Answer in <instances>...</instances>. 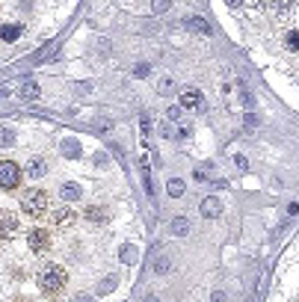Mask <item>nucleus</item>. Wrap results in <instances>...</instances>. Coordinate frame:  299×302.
Returning a JSON list of instances; mask_svg holds the SVG:
<instances>
[{"label": "nucleus", "instance_id": "29", "mask_svg": "<svg viewBox=\"0 0 299 302\" xmlns=\"http://www.w3.org/2000/svg\"><path fill=\"white\" fill-rule=\"evenodd\" d=\"M71 302H98L95 296H86V293H77V296H71Z\"/></svg>", "mask_w": 299, "mask_h": 302}, {"label": "nucleus", "instance_id": "19", "mask_svg": "<svg viewBox=\"0 0 299 302\" xmlns=\"http://www.w3.org/2000/svg\"><path fill=\"white\" fill-rule=\"evenodd\" d=\"M172 89H175V80H172V77H160V83H157V92H160V95H169Z\"/></svg>", "mask_w": 299, "mask_h": 302}, {"label": "nucleus", "instance_id": "2", "mask_svg": "<svg viewBox=\"0 0 299 302\" xmlns=\"http://www.w3.org/2000/svg\"><path fill=\"white\" fill-rule=\"evenodd\" d=\"M48 193L45 190H39V187H33V190H24V196H21V208H24V213L27 216H42V213H48Z\"/></svg>", "mask_w": 299, "mask_h": 302}, {"label": "nucleus", "instance_id": "18", "mask_svg": "<svg viewBox=\"0 0 299 302\" xmlns=\"http://www.w3.org/2000/svg\"><path fill=\"white\" fill-rule=\"evenodd\" d=\"M166 190H169V196H175V199H178V196H184L187 187H184V181H181V178H172V181L166 184Z\"/></svg>", "mask_w": 299, "mask_h": 302}, {"label": "nucleus", "instance_id": "7", "mask_svg": "<svg viewBox=\"0 0 299 302\" xmlns=\"http://www.w3.org/2000/svg\"><path fill=\"white\" fill-rule=\"evenodd\" d=\"M18 228H21L18 216H15V213H9V210H0V240L15 237V234H18Z\"/></svg>", "mask_w": 299, "mask_h": 302}, {"label": "nucleus", "instance_id": "13", "mask_svg": "<svg viewBox=\"0 0 299 302\" xmlns=\"http://www.w3.org/2000/svg\"><path fill=\"white\" fill-rule=\"evenodd\" d=\"M172 234H175V237L190 234V219H187V216H175V219H172Z\"/></svg>", "mask_w": 299, "mask_h": 302}, {"label": "nucleus", "instance_id": "22", "mask_svg": "<svg viewBox=\"0 0 299 302\" xmlns=\"http://www.w3.org/2000/svg\"><path fill=\"white\" fill-rule=\"evenodd\" d=\"M160 136H163V139H175V136H178V131H175L172 125H166V122H163V125H160Z\"/></svg>", "mask_w": 299, "mask_h": 302}, {"label": "nucleus", "instance_id": "30", "mask_svg": "<svg viewBox=\"0 0 299 302\" xmlns=\"http://www.w3.org/2000/svg\"><path fill=\"white\" fill-rule=\"evenodd\" d=\"M139 125H142V133L151 131V119H148V116H142V122H139Z\"/></svg>", "mask_w": 299, "mask_h": 302}, {"label": "nucleus", "instance_id": "12", "mask_svg": "<svg viewBox=\"0 0 299 302\" xmlns=\"http://www.w3.org/2000/svg\"><path fill=\"white\" fill-rule=\"evenodd\" d=\"M39 95H42L39 83H36V80H24V86H21V98H24V101H36Z\"/></svg>", "mask_w": 299, "mask_h": 302}, {"label": "nucleus", "instance_id": "3", "mask_svg": "<svg viewBox=\"0 0 299 302\" xmlns=\"http://www.w3.org/2000/svg\"><path fill=\"white\" fill-rule=\"evenodd\" d=\"M21 166L12 160H0V190H18L21 184Z\"/></svg>", "mask_w": 299, "mask_h": 302}, {"label": "nucleus", "instance_id": "31", "mask_svg": "<svg viewBox=\"0 0 299 302\" xmlns=\"http://www.w3.org/2000/svg\"><path fill=\"white\" fill-rule=\"evenodd\" d=\"M255 125H258V119H255V116H252V113H249V116H246V128H249V131H252V128H255Z\"/></svg>", "mask_w": 299, "mask_h": 302}, {"label": "nucleus", "instance_id": "26", "mask_svg": "<svg viewBox=\"0 0 299 302\" xmlns=\"http://www.w3.org/2000/svg\"><path fill=\"white\" fill-rule=\"evenodd\" d=\"M172 6V0H154V12H166Z\"/></svg>", "mask_w": 299, "mask_h": 302}, {"label": "nucleus", "instance_id": "24", "mask_svg": "<svg viewBox=\"0 0 299 302\" xmlns=\"http://www.w3.org/2000/svg\"><path fill=\"white\" fill-rule=\"evenodd\" d=\"M287 48H290V51H299V33H296V30L287 33Z\"/></svg>", "mask_w": 299, "mask_h": 302}, {"label": "nucleus", "instance_id": "32", "mask_svg": "<svg viewBox=\"0 0 299 302\" xmlns=\"http://www.w3.org/2000/svg\"><path fill=\"white\" fill-rule=\"evenodd\" d=\"M234 166H240V169H246V157H240V154H237V157H234Z\"/></svg>", "mask_w": 299, "mask_h": 302}, {"label": "nucleus", "instance_id": "33", "mask_svg": "<svg viewBox=\"0 0 299 302\" xmlns=\"http://www.w3.org/2000/svg\"><path fill=\"white\" fill-rule=\"evenodd\" d=\"M249 6H252V9H261V6H264V0H249Z\"/></svg>", "mask_w": 299, "mask_h": 302}, {"label": "nucleus", "instance_id": "14", "mask_svg": "<svg viewBox=\"0 0 299 302\" xmlns=\"http://www.w3.org/2000/svg\"><path fill=\"white\" fill-rule=\"evenodd\" d=\"M62 154L71 157V160H77V157L83 154V151H80V142H77V139H65V142H62Z\"/></svg>", "mask_w": 299, "mask_h": 302}, {"label": "nucleus", "instance_id": "11", "mask_svg": "<svg viewBox=\"0 0 299 302\" xmlns=\"http://www.w3.org/2000/svg\"><path fill=\"white\" fill-rule=\"evenodd\" d=\"M59 196L71 205L74 199H80V184H74V181H65L62 187H59Z\"/></svg>", "mask_w": 299, "mask_h": 302}, {"label": "nucleus", "instance_id": "35", "mask_svg": "<svg viewBox=\"0 0 299 302\" xmlns=\"http://www.w3.org/2000/svg\"><path fill=\"white\" fill-rule=\"evenodd\" d=\"M225 3H228V6H231V9H237V6H240V3H243V0H225Z\"/></svg>", "mask_w": 299, "mask_h": 302}, {"label": "nucleus", "instance_id": "10", "mask_svg": "<svg viewBox=\"0 0 299 302\" xmlns=\"http://www.w3.org/2000/svg\"><path fill=\"white\" fill-rule=\"evenodd\" d=\"M219 213H222V202H219L216 196H207V199L202 202V216L210 219V216H219Z\"/></svg>", "mask_w": 299, "mask_h": 302}, {"label": "nucleus", "instance_id": "15", "mask_svg": "<svg viewBox=\"0 0 299 302\" xmlns=\"http://www.w3.org/2000/svg\"><path fill=\"white\" fill-rule=\"evenodd\" d=\"M74 219H77V216H74L71 208H59V210H54V222H56V225H71Z\"/></svg>", "mask_w": 299, "mask_h": 302}, {"label": "nucleus", "instance_id": "23", "mask_svg": "<svg viewBox=\"0 0 299 302\" xmlns=\"http://www.w3.org/2000/svg\"><path fill=\"white\" fill-rule=\"evenodd\" d=\"M122 261H125V264H133V261H136V249H133V246H125V249H122Z\"/></svg>", "mask_w": 299, "mask_h": 302}, {"label": "nucleus", "instance_id": "4", "mask_svg": "<svg viewBox=\"0 0 299 302\" xmlns=\"http://www.w3.org/2000/svg\"><path fill=\"white\" fill-rule=\"evenodd\" d=\"M27 246H30V252H36V255L48 252V249H51V234H48V228H30V231H27Z\"/></svg>", "mask_w": 299, "mask_h": 302}, {"label": "nucleus", "instance_id": "28", "mask_svg": "<svg viewBox=\"0 0 299 302\" xmlns=\"http://www.w3.org/2000/svg\"><path fill=\"white\" fill-rule=\"evenodd\" d=\"M133 74H136V77H145V74H148V65H145V62L133 65Z\"/></svg>", "mask_w": 299, "mask_h": 302}, {"label": "nucleus", "instance_id": "36", "mask_svg": "<svg viewBox=\"0 0 299 302\" xmlns=\"http://www.w3.org/2000/svg\"><path fill=\"white\" fill-rule=\"evenodd\" d=\"M142 302H157V296H145V299H142Z\"/></svg>", "mask_w": 299, "mask_h": 302}, {"label": "nucleus", "instance_id": "20", "mask_svg": "<svg viewBox=\"0 0 299 302\" xmlns=\"http://www.w3.org/2000/svg\"><path fill=\"white\" fill-rule=\"evenodd\" d=\"M15 142V131L12 128H0V145H12Z\"/></svg>", "mask_w": 299, "mask_h": 302}, {"label": "nucleus", "instance_id": "5", "mask_svg": "<svg viewBox=\"0 0 299 302\" xmlns=\"http://www.w3.org/2000/svg\"><path fill=\"white\" fill-rule=\"evenodd\" d=\"M178 107H181V110H190V113H202V110H205V98H202V92H199L196 86H190V89L181 92Z\"/></svg>", "mask_w": 299, "mask_h": 302}, {"label": "nucleus", "instance_id": "27", "mask_svg": "<svg viewBox=\"0 0 299 302\" xmlns=\"http://www.w3.org/2000/svg\"><path fill=\"white\" fill-rule=\"evenodd\" d=\"M187 136H193V128L190 125H181L178 128V139H187Z\"/></svg>", "mask_w": 299, "mask_h": 302}, {"label": "nucleus", "instance_id": "6", "mask_svg": "<svg viewBox=\"0 0 299 302\" xmlns=\"http://www.w3.org/2000/svg\"><path fill=\"white\" fill-rule=\"evenodd\" d=\"M27 178H33V181H39V178H45L48 175V160L45 157H39V154H33V157H27L24 160V169H21Z\"/></svg>", "mask_w": 299, "mask_h": 302}, {"label": "nucleus", "instance_id": "8", "mask_svg": "<svg viewBox=\"0 0 299 302\" xmlns=\"http://www.w3.org/2000/svg\"><path fill=\"white\" fill-rule=\"evenodd\" d=\"M184 27H187V30H196V33H202V36H210V24H207L205 18H199V15H187V18H184Z\"/></svg>", "mask_w": 299, "mask_h": 302}, {"label": "nucleus", "instance_id": "21", "mask_svg": "<svg viewBox=\"0 0 299 302\" xmlns=\"http://www.w3.org/2000/svg\"><path fill=\"white\" fill-rule=\"evenodd\" d=\"M116 284H119V279H116V276H110V279H104V282H101V287H98V293H110V290H113Z\"/></svg>", "mask_w": 299, "mask_h": 302}, {"label": "nucleus", "instance_id": "9", "mask_svg": "<svg viewBox=\"0 0 299 302\" xmlns=\"http://www.w3.org/2000/svg\"><path fill=\"white\" fill-rule=\"evenodd\" d=\"M21 33H24L21 24H3V27H0V42H18Z\"/></svg>", "mask_w": 299, "mask_h": 302}, {"label": "nucleus", "instance_id": "1", "mask_svg": "<svg viewBox=\"0 0 299 302\" xmlns=\"http://www.w3.org/2000/svg\"><path fill=\"white\" fill-rule=\"evenodd\" d=\"M36 282H39V287L45 293H56V290L65 287L68 276H65V270L59 267V264H45V267L39 270V276H36Z\"/></svg>", "mask_w": 299, "mask_h": 302}, {"label": "nucleus", "instance_id": "17", "mask_svg": "<svg viewBox=\"0 0 299 302\" xmlns=\"http://www.w3.org/2000/svg\"><path fill=\"white\" fill-rule=\"evenodd\" d=\"M169 270H172V258H169V255H157V258H154V273L166 276Z\"/></svg>", "mask_w": 299, "mask_h": 302}, {"label": "nucleus", "instance_id": "16", "mask_svg": "<svg viewBox=\"0 0 299 302\" xmlns=\"http://www.w3.org/2000/svg\"><path fill=\"white\" fill-rule=\"evenodd\" d=\"M86 219H89V222H95V225H104V222H107V210L92 205V208H86Z\"/></svg>", "mask_w": 299, "mask_h": 302}, {"label": "nucleus", "instance_id": "25", "mask_svg": "<svg viewBox=\"0 0 299 302\" xmlns=\"http://www.w3.org/2000/svg\"><path fill=\"white\" fill-rule=\"evenodd\" d=\"M181 113H184V110L175 104V107H169V110H166V119H169V122H178V119H181Z\"/></svg>", "mask_w": 299, "mask_h": 302}, {"label": "nucleus", "instance_id": "34", "mask_svg": "<svg viewBox=\"0 0 299 302\" xmlns=\"http://www.w3.org/2000/svg\"><path fill=\"white\" fill-rule=\"evenodd\" d=\"M210 302H225V296H222V293H213V296H210Z\"/></svg>", "mask_w": 299, "mask_h": 302}]
</instances>
